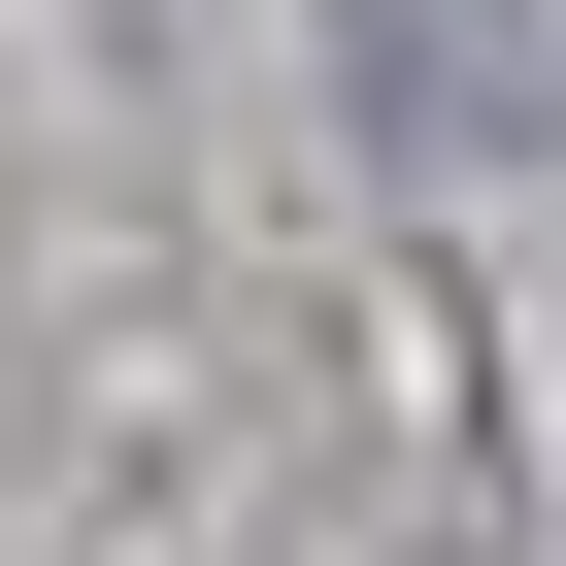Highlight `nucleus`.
<instances>
[{"label": "nucleus", "mask_w": 566, "mask_h": 566, "mask_svg": "<svg viewBox=\"0 0 566 566\" xmlns=\"http://www.w3.org/2000/svg\"><path fill=\"white\" fill-rule=\"evenodd\" d=\"M334 34H367V101H400V134L566 167V0H334Z\"/></svg>", "instance_id": "1"}]
</instances>
